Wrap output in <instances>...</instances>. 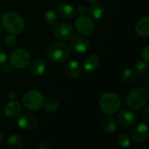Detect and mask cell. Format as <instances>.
<instances>
[{"instance_id": "obj_23", "label": "cell", "mask_w": 149, "mask_h": 149, "mask_svg": "<svg viewBox=\"0 0 149 149\" xmlns=\"http://www.w3.org/2000/svg\"><path fill=\"white\" fill-rule=\"evenodd\" d=\"M136 72L134 70H132V69H125L121 74H120V79L122 81L126 82V83H132L136 79Z\"/></svg>"}, {"instance_id": "obj_5", "label": "cell", "mask_w": 149, "mask_h": 149, "mask_svg": "<svg viewBox=\"0 0 149 149\" xmlns=\"http://www.w3.org/2000/svg\"><path fill=\"white\" fill-rule=\"evenodd\" d=\"M23 103L27 109L37 111L44 107L45 97L39 91L30 90L23 96Z\"/></svg>"}, {"instance_id": "obj_37", "label": "cell", "mask_w": 149, "mask_h": 149, "mask_svg": "<svg viewBox=\"0 0 149 149\" xmlns=\"http://www.w3.org/2000/svg\"><path fill=\"white\" fill-rule=\"evenodd\" d=\"M1 30H2V28H1V24H0V34H1Z\"/></svg>"}, {"instance_id": "obj_4", "label": "cell", "mask_w": 149, "mask_h": 149, "mask_svg": "<svg viewBox=\"0 0 149 149\" xmlns=\"http://www.w3.org/2000/svg\"><path fill=\"white\" fill-rule=\"evenodd\" d=\"M47 56L49 59L54 63H63L69 58L70 49L64 43H53L48 47Z\"/></svg>"}, {"instance_id": "obj_9", "label": "cell", "mask_w": 149, "mask_h": 149, "mask_svg": "<svg viewBox=\"0 0 149 149\" xmlns=\"http://www.w3.org/2000/svg\"><path fill=\"white\" fill-rule=\"evenodd\" d=\"M74 33L73 27L67 23H60L58 24L53 29L54 36L61 40H68L70 39Z\"/></svg>"}, {"instance_id": "obj_15", "label": "cell", "mask_w": 149, "mask_h": 149, "mask_svg": "<svg viewBox=\"0 0 149 149\" xmlns=\"http://www.w3.org/2000/svg\"><path fill=\"white\" fill-rule=\"evenodd\" d=\"M65 74L71 79H76L80 75V66L78 61L71 60L66 63L65 66Z\"/></svg>"}, {"instance_id": "obj_32", "label": "cell", "mask_w": 149, "mask_h": 149, "mask_svg": "<svg viewBox=\"0 0 149 149\" xmlns=\"http://www.w3.org/2000/svg\"><path fill=\"white\" fill-rule=\"evenodd\" d=\"M87 8H86V6H85V5H80V6H79V8H78V11H79V13L80 14V15H85L86 12H87Z\"/></svg>"}, {"instance_id": "obj_36", "label": "cell", "mask_w": 149, "mask_h": 149, "mask_svg": "<svg viewBox=\"0 0 149 149\" xmlns=\"http://www.w3.org/2000/svg\"><path fill=\"white\" fill-rule=\"evenodd\" d=\"M88 1H89L90 3H94V2H96L97 0H88Z\"/></svg>"}, {"instance_id": "obj_18", "label": "cell", "mask_w": 149, "mask_h": 149, "mask_svg": "<svg viewBox=\"0 0 149 149\" xmlns=\"http://www.w3.org/2000/svg\"><path fill=\"white\" fill-rule=\"evenodd\" d=\"M88 11H89L91 17H93V18L100 19L105 15V7L101 3L96 1L94 3H91Z\"/></svg>"}, {"instance_id": "obj_16", "label": "cell", "mask_w": 149, "mask_h": 149, "mask_svg": "<svg viewBox=\"0 0 149 149\" xmlns=\"http://www.w3.org/2000/svg\"><path fill=\"white\" fill-rule=\"evenodd\" d=\"M3 111L7 117H10V118L16 117L17 115H18V113L21 111V105L17 100H15L9 101L4 106Z\"/></svg>"}, {"instance_id": "obj_33", "label": "cell", "mask_w": 149, "mask_h": 149, "mask_svg": "<svg viewBox=\"0 0 149 149\" xmlns=\"http://www.w3.org/2000/svg\"><path fill=\"white\" fill-rule=\"evenodd\" d=\"M11 70H12V65H11L10 64V65H4V67H3V71H4L6 73L11 72Z\"/></svg>"}, {"instance_id": "obj_1", "label": "cell", "mask_w": 149, "mask_h": 149, "mask_svg": "<svg viewBox=\"0 0 149 149\" xmlns=\"http://www.w3.org/2000/svg\"><path fill=\"white\" fill-rule=\"evenodd\" d=\"M3 27L10 34L17 35L23 31L24 28V21L22 17L15 12H6L1 18Z\"/></svg>"}, {"instance_id": "obj_35", "label": "cell", "mask_w": 149, "mask_h": 149, "mask_svg": "<svg viewBox=\"0 0 149 149\" xmlns=\"http://www.w3.org/2000/svg\"><path fill=\"white\" fill-rule=\"evenodd\" d=\"M2 141H3V134H2V133L0 132V144H1V142H2Z\"/></svg>"}, {"instance_id": "obj_2", "label": "cell", "mask_w": 149, "mask_h": 149, "mask_svg": "<svg viewBox=\"0 0 149 149\" xmlns=\"http://www.w3.org/2000/svg\"><path fill=\"white\" fill-rule=\"evenodd\" d=\"M100 106L105 114L113 115L120 109V100L116 93L113 92H106L100 97Z\"/></svg>"}, {"instance_id": "obj_6", "label": "cell", "mask_w": 149, "mask_h": 149, "mask_svg": "<svg viewBox=\"0 0 149 149\" xmlns=\"http://www.w3.org/2000/svg\"><path fill=\"white\" fill-rule=\"evenodd\" d=\"M30 53L24 49H16L10 55V64L12 67L23 69L29 65L31 63Z\"/></svg>"}, {"instance_id": "obj_25", "label": "cell", "mask_w": 149, "mask_h": 149, "mask_svg": "<svg viewBox=\"0 0 149 149\" xmlns=\"http://www.w3.org/2000/svg\"><path fill=\"white\" fill-rule=\"evenodd\" d=\"M44 107L45 108V110L49 113H55L58 107H59V104L58 102L54 100V99H49L47 100H45L44 103Z\"/></svg>"}, {"instance_id": "obj_24", "label": "cell", "mask_w": 149, "mask_h": 149, "mask_svg": "<svg viewBox=\"0 0 149 149\" xmlns=\"http://www.w3.org/2000/svg\"><path fill=\"white\" fill-rule=\"evenodd\" d=\"M58 20V15L54 10H48L44 13V21L51 25V24H54Z\"/></svg>"}, {"instance_id": "obj_27", "label": "cell", "mask_w": 149, "mask_h": 149, "mask_svg": "<svg viewBox=\"0 0 149 149\" xmlns=\"http://www.w3.org/2000/svg\"><path fill=\"white\" fill-rule=\"evenodd\" d=\"M17 42V38L15 37V35L13 34H10L5 38V44L8 46H12L15 45V43Z\"/></svg>"}, {"instance_id": "obj_26", "label": "cell", "mask_w": 149, "mask_h": 149, "mask_svg": "<svg viewBox=\"0 0 149 149\" xmlns=\"http://www.w3.org/2000/svg\"><path fill=\"white\" fill-rule=\"evenodd\" d=\"M117 144L120 148H127L131 145V138L126 134H120L117 138Z\"/></svg>"}, {"instance_id": "obj_21", "label": "cell", "mask_w": 149, "mask_h": 149, "mask_svg": "<svg viewBox=\"0 0 149 149\" xmlns=\"http://www.w3.org/2000/svg\"><path fill=\"white\" fill-rule=\"evenodd\" d=\"M135 72L136 74L140 75L141 77L147 78L149 74V69L148 62L143 61V60H139L136 62L135 65Z\"/></svg>"}, {"instance_id": "obj_22", "label": "cell", "mask_w": 149, "mask_h": 149, "mask_svg": "<svg viewBox=\"0 0 149 149\" xmlns=\"http://www.w3.org/2000/svg\"><path fill=\"white\" fill-rule=\"evenodd\" d=\"M7 146L10 149H20L23 146V142L17 134H12L7 139Z\"/></svg>"}, {"instance_id": "obj_20", "label": "cell", "mask_w": 149, "mask_h": 149, "mask_svg": "<svg viewBox=\"0 0 149 149\" xmlns=\"http://www.w3.org/2000/svg\"><path fill=\"white\" fill-rule=\"evenodd\" d=\"M101 126L105 132L108 134H113L114 132H116L118 128V122L114 118L107 116L103 120Z\"/></svg>"}, {"instance_id": "obj_13", "label": "cell", "mask_w": 149, "mask_h": 149, "mask_svg": "<svg viewBox=\"0 0 149 149\" xmlns=\"http://www.w3.org/2000/svg\"><path fill=\"white\" fill-rule=\"evenodd\" d=\"M29 70L31 75L40 76L44 74L46 69V62L43 58H36L29 64Z\"/></svg>"}, {"instance_id": "obj_19", "label": "cell", "mask_w": 149, "mask_h": 149, "mask_svg": "<svg viewBox=\"0 0 149 149\" xmlns=\"http://www.w3.org/2000/svg\"><path fill=\"white\" fill-rule=\"evenodd\" d=\"M58 14L62 18L72 19L76 16V10L71 4L64 3L58 8Z\"/></svg>"}, {"instance_id": "obj_34", "label": "cell", "mask_w": 149, "mask_h": 149, "mask_svg": "<svg viewBox=\"0 0 149 149\" xmlns=\"http://www.w3.org/2000/svg\"><path fill=\"white\" fill-rule=\"evenodd\" d=\"M9 98H10L11 100H16V99H17V93H16L15 92H10V93H9Z\"/></svg>"}, {"instance_id": "obj_7", "label": "cell", "mask_w": 149, "mask_h": 149, "mask_svg": "<svg viewBox=\"0 0 149 149\" xmlns=\"http://www.w3.org/2000/svg\"><path fill=\"white\" fill-rule=\"evenodd\" d=\"M74 24L77 31L83 35H90L94 31L95 29V24L93 20L89 17H86L85 15L78 17Z\"/></svg>"}, {"instance_id": "obj_17", "label": "cell", "mask_w": 149, "mask_h": 149, "mask_svg": "<svg viewBox=\"0 0 149 149\" xmlns=\"http://www.w3.org/2000/svg\"><path fill=\"white\" fill-rule=\"evenodd\" d=\"M135 31L138 35L143 38H148L149 36V17L146 16L142 18H141L136 25H135Z\"/></svg>"}, {"instance_id": "obj_29", "label": "cell", "mask_w": 149, "mask_h": 149, "mask_svg": "<svg viewBox=\"0 0 149 149\" xmlns=\"http://www.w3.org/2000/svg\"><path fill=\"white\" fill-rule=\"evenodd\" d=\"M37 148H38V149H52L53 147L48 141H42L38 145Z\"/></svg>"}, {"instance_id": "obj_12", "label": "cell", "mask_w": 149, "mask_h": 149, "mask_svg": "<svg viewBox=\"0 0 149 149\" xmlns=\"http://www.w3.org/2000/svg\"><path fill=\"white\" fill-rule=\"evenodd\" d=\"M70 46L76 53H84L89 49L90 43L84 36H76L70 41Z\"/></svg>"}, {"instance_id": "obj_3", "label": "cell", "mask_w": 149, "mask_h": 149, "mask_svg": "<svg viewBox=\"0 0 149 149\" xmlns=\"http://www.w3.org/2000/svg\"><path fill=\"white\" fill-rule=\"evenodd\" d=\"M148 100V92L145 88H135L130 92L127 99L128 107L133 110H140L146 106Z\"/></svg>"}, {"instance_id": "obj_14", "label": "cell", "mask_w": 149, "mask_h": 149, "mask_svg": "<svg viewBox=\"0 0 149 149\" xmlns=\"http://www.w3.org/2000/svg\"><path fill=\"white\" fill-rule=\"evenodd\" d=\"M100 63V58L98 54H93L89 56L84 62L83 68L86 72L91 73L94 72Z\"/></svg>"}, {"instance_id": "obj_8", "label": "cell", "mask_w": 149, "mask_h": 149, "mask_svg": "<svg viewBox=\"0 0 149 149\" xmlns=\"http://www.w3.org/2000/svg\"><path fill=\"white\" fill-rule=\"evenodd\" d=\"M38 118L34 114L29 113H24L20 114L17 120V126L21 129H24V130L34 129L38 126Z\"/></svg>"}, {"instance_id": "obj_30", "label": "cell", "mask_w": 149, "mask_h": 149, "mask_svg": "<svg viewBox=\"0 0 149 149\" xmlns=\"http://www.w3.org/2000/svg\"><path fill=\"white\" fill-rule=\"evenodd\" d=\"M6 60H7L6 54L3 51H0V66H3V65H5Z\"/></svg>"}, {"instance_id": "obj_11", "label": "cell", "mask_w": 149, "mask_h": 149, "mask_svg": "<svg viewBox=\"0 0 149 149\" xmlns=\"http://www.w3.org/2000/svg\"><path fill=\"white\" fill-rule=\"evenodd\" d=\"M130 135L136 142H144L148 139V127L146 123H139L131 130Z\"/></svg>"}, {"instance_id": "obj_31", "label": "cell", "mask_w": 149, "mask_h": 149, "mask_svg": "<svg viewBox=\"0 0 149 149\" xmlns=\"http://www.w3.org/2000/svg\"><path fill=\"white\" fill-rule=\"evenodd\" d=\"M142 119L144 120V121H146L147 123L148 122L149 120V108L148 107H147L142 113Z\"/></svg>"}, {"instance_id": "obj_28", "label": "cell", "mask_w": 149, "mask_h": 149, "mask_svg": "<svg viewBox=\"0 0 149 149\" xmlns=\"http://www.w3.org/2000/svg\"><path fill=\"white\" fill-rule=\"evenodd\" d=\"M141 56L146 62H149V45H146L141 51Z\"/></svg>"}, {"instance_id": "obj_10", "label": "cell", "mask_w": 149, "mask_h": 149, "mask_svg": "<svg viewBox=\"0 0 149 149\" xmlns=\"http://www.w3.org/2000/svg\"><path fill=\"white\" fill-rule=\"evenodd\" d=\"M136 120H137L136 114L128 109H122L118 113L116 117V121L124 127H127L134 125Z\"/></svg>"}]
</instances>
